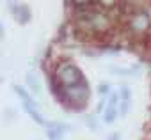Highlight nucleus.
<instances>
[{
    "instance_id": "1a4fd4ad",
    "label": "nucleus",
    "mask_w": 151,
    "mask_h": 140,
    "mask_svg": "<svg viewBox=\"0 0 151 140\" xmlns=\"http://www.w3.org/2000/svg\"><path fill=\"white\" fill-rule=\"evenodd\" d=\"M13 91L20 96V99H22V103H30V101H34L32 98H30V94L23 89V87H20V85H13Z\"/></svg>"
},
{
    "instance_id": "f8f14e48",
    "label": "nucleus",
    "mask_w": 151,
    "mask_h": 140,
    "mask_svg": "<svg viewBox=\"0 0 151 140\" xmlns=\"http://www.w3.org/2000/svg\"><path fill=\"white\" fill-rule=\"evenodd\" d=\"M86 124H87L89 129L98 131V122H96V117L94 115H86Z\"/></svg>"
},
{
    "instance_id": "0eeeda50",
    "label": "nucleus",
    "mask_w": 151,
    "mask_h": 140,
    "mask_svg": "<svg viewBox=\"0 0 151 140\" xmlns=\"http://www.w3.org/2000/svg\"><path fill=\"white\" fill-rule=\"evenodd\" d=\"M25 82H27V87H29L36 96H41V94H43V87H41V84H39V78H37L32 71H29V73H27Z\"/></svg>"
},
{
    "instance_id": "9b49d317",
    "label": "nucleus",
    "mask_w": 151,
    "mask_h": 140,
    "mask_svg": "<svg viewBox=\"0 0 151 140\" xmlns=\"http://www.w3.org/2000/svg\"><path fill=\"white\" fill-rule=\"evenodd\" d=\"M130 106H132V101H121V103H119V108H117V112L121 114V117H124V115L130 112Z\"/></svg>"
},
{
    "instance_id": "f257e3e1",
    "label": "nucleus",
    "mask_w": 151,
    "mask_h": 140,
    "mask_svg": "<svg viewBox=\"0 0 151 140\" xmlns=\"http://www.w3.org/2000/svg\"><path fill=\"white\" fill-rule=\"evenodd\" d=\"M55 76L60 84V87H71V85H77L82 82V73H80V69L75 66L73 62H62L59 67H57V71H55Z\"/></svg>"
},
{
    "instance_id": "4468645a",
    "label": "nucleus",
    "mask_w": 151,
    "mask_h": 140,
    "mask_svg": "<svg viewBox=\"0 0 151 140\" xmlns=\"http://www.w3.org/2000/svg\"><path fill=\"white\" fill-rule=\"evenodd\" d=\"M98 2L103 6V7H114L117 4V0H98Z\"/></svg>"
},
{
    "instance_id": "ddd939ff",
    "label": "nucleus",
    "mask_w": 151,
    "mask_h": 140,
    "mask_svg": "<svg viewBox=\"0 0 151 140\" xmlns=\"http://www.w3.org/2000/svg\"><path fill=\"white\" fill-rule=\"evenodd\" d=\"M96 91H98V94H100L101 98H107V94L110 92V85H109V84H100V85L96 87Z\"/></svg>"
},
{
    "instance_id": "2eb2a0df",
    "label": "nucleus",
    "mask_w": 151,
    "mask_h": 140,
    "mask_svg": "<svg viewBox=\"0 0 151 140\" xmlns=\"http://www.w3.org/2000/svg\"><path fill=\"white\" fill-rule=\"evenodd\" d=\"M73 2L77 4V6H86V4H89V2H91V0H73Z\"/></svg>"
},
{
    "instance_id": "39448f33",
    "label": "nucleus",
    "mask_w": 151,
    "mask_h": 140,
    "mask_svg": "<svg viewBox=\"0 0 151 140\" xmlns=\"http://www.w3.org/2000/svg\"><path fill=\"white\" fill-rule=\"evenodd\" d=\"M13 16L16 18L18 23H29L30 21V9L25 4H11Z\"/></svg>"
},
{
    "instance_id": "20e7f679",
    "label": "nucleus",
    "mask_w": 151,
    "mask_h": 140,
    "mask_svg": "<svg viewBox=\"0 0 151 140\" xmlns=\"http://www.w3.org/2000/svg\"><path fill=\"white\" fill-rule=\"evenodd\" d=\"M69 131H71L69 124H62V122H50V124H46V136L50 140H60L62 135H66Z\"/></svg>"
},
{
    "instance_id": "dca6fc26",
    "label": "nucleus",
    "mask_w": 151,
    "mask_h": 140,
    "mask_svg": "<svg viewBox=\"0 0 151 140\" xmlns=\"http://www.w3.org/2000/svg\"><path fill=\"white\" fill-rule=\"evenodd\" d=\"M119 138H121V135H119V133H112V135L109 136V140H119Z\"/></svg>"
},
{
    "instance_id": "f03ea898",
    "label": "nucleus",
    "mask_w": 151,
    "mask_h": 140,
    "mask_svg": "<svg viewBox=\"0 0 151 140\" xmlns=\"http://www.w3.org/2000/svg\"><path fill=\"white\" fill-rule=\"evenodd\" d=\"M62 98H66L69 103H73L75 106H84L87 103V98H89V87L87 84L82 80L80 84L77 85H71V87H64L62 89Z\"/></svg>"
},
{
    "instance_id": "6e6552de",
    "label": "nucleus",
    "mask_w": 151,
    "mask_h": 140,
    "mask_svg": "<svg viewBox=\"0 0 151 140\" xmlns=\"http://www.w3.org/2000/svg\"><path fill=\"white\" fill-rule=\"evenodd\" d=\"M117 115H119V112H117L116 106H107L105 112H103V121H105L107 124H112V122L117 119Z\"/></svg>"
},
{
    "instance_id": "7ed1b4c3",
    "label": "nucleus",
    "mask_w": 151,
    "mask_h": 140,
    "mask_svg": "<svg viewBox=\"0 0 151 140\" xmlns=\"http://www.w3.org/2000/svg\"><path fill=\"white\" fill-rule=\"evenodd\" d=\"M151 27V18L147 13H137L133 14L132 21H130V29L133 32H146Z\"/></svg>"
},
{
    "instance_id": "9d476101",
    "label": "nucleus",
    "mask_w": 151,
    "mask_h": 140,
    "mask_svg": "<svg viewBox=\"0 0 151 140\" xmlns=\"http://www.w3.org/2000/svg\"><path fill=\"white\" fill-rule=\"evenodd\" d=\"M119 96H121V101H130V99H132V91H130V87L123 85V87L119 89Z\"/></svg>"
},
{
    "instance_id": "423d86ee",
    "label": "nucleus",
    "mask_w": 151,
    "mask_h": 140,
    "mask_svg": "<svg viewBox=\"0 0 151 140\" xmlns=\"http://www.w3.org/2000/svg\"><path fill=\"white\" fill-rule=\"evenodd\" d=\"M23 108H25V112L37 122V124H41V126H46V121H45V117L41 115V112L37 110V105H36V101H30V103H23Z\"/></svg>"
}]
</instances>
